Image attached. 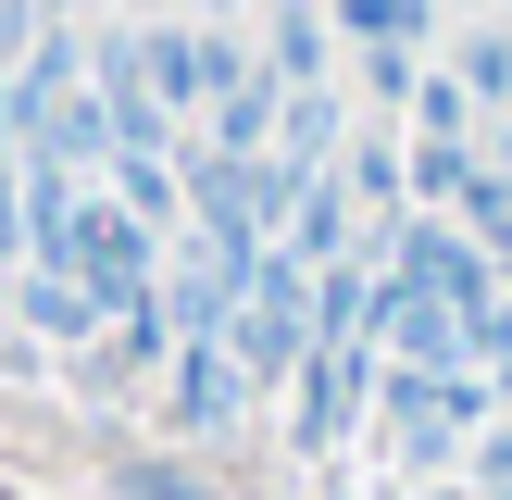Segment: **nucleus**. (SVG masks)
Returning <instances> with one entry per match:
<instances>
[{"instance_id":"nucleus-1","label":"nucleus","mask_w":512,"mask_h":500,"mask_svg":"<svg viewBox=\"0 0 512 500\" xmlns=\"http://www.w3.org/2000/svg\"><path fill=\"white\" fill-rule=\"evenodd\" d=\"M300 350H313V263L275 238V250H250V288H238V375L250 388H288Z\"/></svg>"},{"instance_id":"nucleus-2","label":"nucleus","mask_w":512,"mask_h":500,"mask_svg":"<svg viewBox=\"0 0 512 500\" xmlns=\"http://www.w3.org/2000/svg\"><path fill=\"white\" fill-rule=\"evenodd\" d=\"M325 25H338L350 50H363V88H375V100H413V88H425V63H413V38H425V0H338Z\"/></svg>"},{"instance_id":"nucleus-3","label":"nucleus","mask_w":512,"mask_h":500,"mask_svg":"<svg viewBox=\"0 0 512 500\" xmlns=\"http://www.w3.org/2000/svg\"><path fill=\"white\" fill-rule=\"evenodd\" d=\"M450 75L475 88V113H488V100H512V38H475V50H463Z\"/></svg>"}]
</instances>
